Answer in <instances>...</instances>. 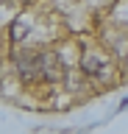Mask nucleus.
Returning <instances> with one entry per match:
<instances>
[{
    "mask_svg": "<svg viewBox=\"0 0 128 134\" xmlns=\"http://www.w3.org/2000/svg\"><path fill=\"white\" fill-rule=\"evenodd\" d=\"M17 64V75L25 84H36L42 81V64H39V53H17L14 56Z\"/></svg>",
    "mask_w": 128,
    "mask_h": 134,
    "instance_id": "f257e3e1",
    "label": "nucleus"
},
{
    "mask_svg": "<svg viewBox=\"0 0 128 134\" xmlns=\"http://www.w3.org/2000/svg\"><path fill=\"white\" fill-rule=\"evenodd\" d=\"M39 64H42V81H47V84H56L64 75V67H61V59L56 50H42Z\"/></svg>",
    "mask_w": 128,
    "mask_h": 134,
    "instance_id": "f03ea898",
    "label": "nucleus"
},
{
    "mask_svg": "<svg viewBox=\"0 0 128 134\" xmlns=\"http://www.w3.org/2000/svg\"><path fill=\"white\" fill-rule=\"evenodd\" d=\"M103 70H106L103 59H97V56H84V59H81V73L97 78V75H103Z\"/></svg>",
    "mask_w": 128,
    "mask_h": 134,
    "instance_id": "7ed1b4c3",
    "label": "nucleus"
},
{
    "mask_svg": "<svg viewBox=\"0 0 128 134\" xmlns=\"http://www.w3.org/2000/svg\"><path fill=\"white\" fill-rule=\"evenodd\" d=\"M28 34H31V23H28V20H17V23L11 25V42H14V45H20Z\"/></svg>",
    "mask_w": 128,
    "mask_h": 134,
    "instance_id": "20e7f679",
    "label": "nucleus"
},
{
    "mask_svg": "<svg viewBox=\"0 0 128 134\" xmlns=\"http://www.w3.org/2000/svg\"><path fill=\"white\" fill-rule=\"evenodd\" d=\"M20 3H31V0H20Z\"/></svg>",
    "mask_w": 128,
    "mask_h": 134,
    "instance_id": "39448f33",
    "label": "nucleus"
}]
</instances>
